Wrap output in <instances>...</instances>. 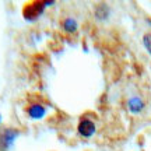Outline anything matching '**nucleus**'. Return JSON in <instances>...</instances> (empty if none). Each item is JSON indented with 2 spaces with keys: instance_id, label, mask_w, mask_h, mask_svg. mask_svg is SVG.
I'll use <instances>...</instances> for the list:
<instances>
[{
  "instance_id": "8",
  "label": "nucleus",
  "mask_w": 151,
  "mask_h": 151,
  "mask_svg": "<svg viewBox=\"0 0 151 151\" xmlns=\"http://www.w3.org/2000/svg\"><path fill=\"white\" fill-rule=\"evenodd\" d=\"M143 43H144V46H146L147 52L151 55V34H146L144 38H143Z\"/></svg>"
},
{
  "instance_id": "7",
  "label": "nucleus",
  "mask_w": 151,
  "mask_h": 151,
  "mask_svg": "<svg viewBox=\"0 0 151 151\" xmlns=\"http://www.w3.org/2000/svg\"><path fill=\"white\" fill-rule=\"evenodd\" d=\"M63 29L69 34L76 32L77 31V21L73 20V18H66L65 21H63Z\"/></svg>"
},
{
  "instance_id": "6",
  "label": "nucleus",
  "mask_w": 151,
  "mask_h": 151,
  "mask_svg": "<svg viewBox=\"0 0 151 151\" xmlns=\"http://www.w3.org/2000/svg\"><path fill=\"white\" fill-rule=\"evenodd\" d=\"M95 16H97L98 20H106L109 16V7L106 4H99L97 7V11H95Z\"/></svg>"
},
{
  "instance_id": "2",
  "label": "nucleus",
  "mask_w": 151,
  "mask_h": 151,
  "mask_svg": "<svg viewBox=\"0 0 151 151\" xmlns=\"http://www.w3.org/2000/svg\"><path fill=\"white\" fill-rule=\"evenodd\" d=\"M43 9H45V3L43 1H35V3H31L28 4V7L24 11V17L28 21H34L37 20L38 17L43 13Z\"/></svg>"
},
{
  "instance_id": "3",
  "label": "nucleus",
  "mask_w": 151,
  "mask_h": 151,
  "mask_svg": "<svg viewBox=\"0 0 151 151\" xmlns=\"http://www.w3.org/2000/svg\"><path fill=\"white\" fill-rule=\"evenodd\" d=\"M77 130H78V133L83 137H91L95 133V124L90 119H83L80 123H78V129Z\"/></svg>"
},
{
  "instance_id": "5",
  "label": "nucleus",
  "mask_w": 151,
  "mask_h": 151,
  "mask_svg": "<svg viewBox=\"0 0 151 151\" xmlns=\"http://www.w3.org/2000/svg\"><path fill=\"white\" fill-rule=\"evenodd\" d=\"M127 106H129V111L132 113H140L144 109V102H143L141 98L133 97L127 101Z\"/></svg>"
},
{
  "instance_id": "4",
  "label": "nucleus",
  "mask_w": 151,
  "mask_h": 151,
  "mask_svg": "<svg viewBox=\"0 0 151 151\" xmlns=\"http://www.w3.org/2000/svg\"><path fill=\"white\" fill-rule=\"evenodd\" d=\"M45 113H46V109L43 108L42 105H39V104H34V105H31V106L28 108V115H29V118L35 119V120L42 119L43 116H45Z\"/></svg>"
},
{
  "instance_id": "1",
  "label": "nucleus",
  "mask_w": 151,
  "mask_h": 151,
  "mask_svg": "<svg viewBox=\"0 0 151 151\" xmlns=\"http://www.w3.org/2000/svg\"><path fill=\"white\" fill-rule=\"evenodd\" d=\"M18 137V132L16 129H4L0 133V151H7L10 148L16 139Z\"/></svg>"
}]
</instances>
